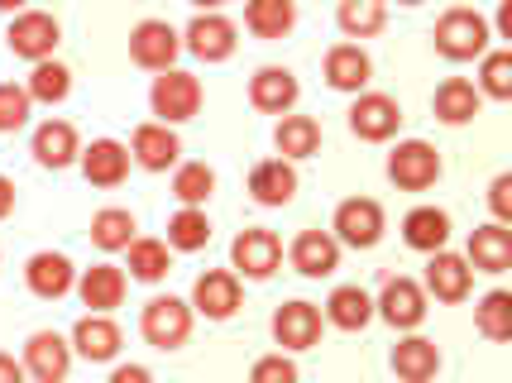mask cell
Segmentation results:
<instances>
[{
  "label": "cell",
  "instance_id": "cell-1",
  "mask_svg": "<svg viewBox=\"0 0 512 383\" xmlns=\"http://www.w3.org/2000/svg\"><path fill=\"white\" fill-rule=\"evenodd\" d=\"M489 20L479 10H446L441 24H436V53L450 58V63H469V58H484L489 53Z\"/></svg>",
  "mask_w": 512,
  "mask_h": 383
},
{
  "label": "cell",
  "instance_id": "cell-2",
  "mask_svg": "<svg viewBox=\"0 0 512 383\" xmlns=\"http://www.w3.org/2000/svg\"><path fill=\"white\" fill-rule=\"evenodd\" d=\"M139 331L154 350H178L182 340L192 336V307L182 297H149L144 316H139Z\"/></svg>",
  "mask_w": 512,
  "mask_h": 383
},
{
  "label": "cell",
  "instance_id": "cell-3",
  "mask_svg": "<svg viewBox=\"0 0 512 383\" xmlns=\"http://www.w3.org/2000/svg\"><path fill=\"white\" fill-rule=\"evenodd\" d=\"M149 106L163 125H182L201 111V82L192 72L163 68V77H154V91H149Z\"/></svg>",
  "mask_w": 512,
  "mask_h": 383
},
{
  "label": "cell",
  "instance_id": "cell-4",
  "mask_svg": "<svg viewBox=\"0 0 512 383\" xmlns=\"http://www.w3.org/2000/svg\"><path fill=\"white\" fill-rule=\"evenodd\" d=\"M388 178L402 192H426L431 182L441 178V154L426 144V139H407L388 154Z\"/></svg>",
  "mask_w": 512,
  "mask_h": 383
},
{
  "label": "cell",
  "instance_id": "cell-5",
  "mask_svg": "<svg viewBox=\"0 0 512 383\" xmlns=\"http://www.w3.org/2000/svg\"><path fill=\"white\" fill-rule=\"evenodd\" d=\"M335 240L350 249H374L383 240V206L374 197H350L335 206Z\"/></svg>",
  "mask_w": 512,
  "mask_h": 383
},
{
  "label": "cell",
  "instance_id": "cell-6",
  "mask_svg": "<svg viewBox=\"0 0 512 383\" xmlns=\"http://www.w3.org/2000/svg\"><path fill=\"white\" fill-rule=\"evenodd\" d=\"M58 39H63V29H58V20H53V15H44V10H24V15H15L10 34H5L10 53H15V58H24V63L53 58Z\"/></svg>",
  "mask_w": 512,
  "mask_h": 383
},
{
  "label": "cell",
  "instance_id": "cell-7",
  "mask_svg": "<svg viewBox=\"0 0 512 383\" xmlns=\"http://www.w3.org/2000/svg\"><path fill=\"white\" fill-rule=\"evenodd\" d=\"M235 44H240V29L225 20V15H216V10L197 15V20L187 24V34H182V48L192 58H201V63H225L235 53Z\"/></svg>",
  "mask_w": 512,
  "mask_h": 383
},
{
  "label": "cell",
  "instance_id": "cell-8",
  "mask_svg": "<svg viewBox=\"0 0 512 383\" xmlns=\"http://www.w3.org/2000/svg\"><path fill=\"white\" fill-rule=\"evenodd\" d=\"M359 101L350 106V130L359 139H369V144H383V139L398 135L402 125V106L393 96H383V91H355Z\"/></svg>",
  "mask_w": 512,
  "mask_h": 383
},
{
  "label": "cell",
  "instance_id": "cell-9",
  "mask_svg": "<svg viewBox=\"0 0 512 383\" xmlns=\"http://www.w3.org/2000/svg\"><path fill=\"white\" fill-rule=\"evenodd\" d=\"M374 312H379L393 331H417L426 321V288L412 283V278H388L379 302H374Z\"/></svg>",
  "mask_w": 512,
  "mask_h": 383
},
{
  "label": "cell",
  "instance_id": "cell-10",
  "mask_svg": "<svg viewBox=\"0 0 512 383\" xmlns=\"http://www.w3.org/2000/svg\"><path fill=\"white\" fill-rule=\"evenodd\" d=\"M182 53V34L173 29L168 20H144V24H134V34H130V58L139 63V68H149V72H163V68H173V58Z\"/></svg>",
  "mask_w": 512,
  "mask_h": 383
},
{
  "label": "cell",
  "instance_id": "cell-11",
  "mask_svg": "<svg viewBox=\"0 0 512 383\" xmlns=\"http://www.w3.org/2000/svg\"><path fill=\"white\" fill-rule=\"evenodd\" d=\"M230 264L245 273V278L264 283V278H273V269L283 264V245H278L273 230H240L235 245H230Z\"/></svg>",
  "mask_w": 512,
  "mask_h": 383
},
{
  "label": "cell",
  "instance_id": "cell-12",
  "mask_svg": "<svg viewBox=\"0 0 512 383\" xmlns=\"http://www.w3.org/2000/svg\"><path fill=\"white\" fill-rule=\"evenodd\" d=\"M67 369H72V345L58 331H34L24 345V374L39 383H58L67 379Z\"/></svg>",
  "mask_w": 512,
  "mask_h": 383
},
{
  "label": "cell",
  "instance_id": "cell-13",
  "mask_svg": "<svg viewBox=\"0 0 512 383\" xmlns=\"http://www.w3.org/2000/svg\"><path fill=\"white\" fill-rule=\"evenodd\" d=\"M72 350L91 364H111L120 355V326L106 312H87L72 326Z\"/></svg>",
  "mask_w": 512,
  "mask_h": 383
},
{
  "label": "cell",
  "instance_id": "cell-14",
  "mask_svg": "<svg viewBox=\"0 0 512 383\" xmlns=\"http://www.w3.org/2000/svg\"><path fill=\"white\" fill-rule=\"evenodd\" d=\"M273 340L283 350H312L316 340H321V312H316L312 302H283L273 312Z\"/></svg>",
  "mask_w": 512,
  "mask_h": 383
},
{
  "label": "cell",
  "instance_id": "cell-15",
  "mask_svg": "<svg viewBox=\"0 0 512 383\" xmlns=\"http://www.w3.org/2000/svg\"><path fill=\"white\" fill-rule=\"evenodd\" d=\"M469 283H474V269L460 254H446V249H431V264H426V293L441 297V302H465Z\"/></svg>",
  "mask_w": 512,
  "mask_h": 383
},
{
  "label": "cell",
  "instance_id": "cell-16",
  "mask_svg": "<svg viewBox=\"0 0 512 383\" xmlns=\"http://www.w3.org/2000/svg\"><path fill=\"white\" fill-rule=\"evenodd\" d=\"M24 283H29V293L44 297V302H58V297L72 293V283H77V273H72V259L67 254H34L29 259V269H24Z\"/></svg>",
  "mask_w": 512,
  "mask_h": 383
},
{
  "label": "cell",
  "instance_id": "cell-17",
  "mask_svg": "<svg viewBox=\"0 0 512 383\" xmlns=\"http://www.w3.org/2000/svg\"><path fill=\"white\" fill-rule=\"evenodd\" d=\"M192 307L201 316H211V321H225V316L240 312V278L225 269H211L197 278V288H192Z\"/></svg>",
  "mask_w": 512,
  "mask_h": 383
},
{
  "label": "cell",
  "instance_id": "cell-18",
  "mask_svg": "<svg viewBox=\"0 0 512 383\" xmlns=\"http://www.w3.org/2000/svg\"><path fill=\"white\" fill-rule=\"evenodd\" d=\"M182 154L178 135H173V125H139L130 139V158L139 163V168H149V173H163V168H173Z\"/></svg>",
  "mask_w": 512,
  "mask_h": 383
},
{
  "label": "cell",
  "instance_id": "cell-19",
  "mask_svg": "<svg viewBox=\"0 0 512 383\" xmlns=\"http://www.w3.org/2000/svg\"><path fill=\"white\" fill-rule=\"evenodd\" d=\"M249 192H254L259 206H288L297 197V168H292V158H264V163H254Z\"/></svg>",
  "mask_w": 512,
  "mask_h": 383
},
{
  "label": "cell",
  "instance_id": "cell-20",
  "mask_svg": "<svg viewBox=\"0 0 512 383\" xmlns=\"http://www.w3.org/2000/svg\"><path fill=\"white\" fill-rule=\"evenodd\" d=\"M77 158H82V173H87L91 187H120L130 178V149L120 139H96Z\"/></svg>",
  "mask_w": 512,
  "mask_h": 383
},
{
  "label": "cell",
  "instance_id": "cell-21",
  "mask_svg": "<svg viewBox=\"0 0 512 383\" xmlns=\"http://www.w3.org/2000/svg\"><path fill=\"white\" fill-rule=\"evenodd\" d=\"M292 269L302 278H326V273L340 269V240L326 235V230H302L292 240Z\"/></svg>",
  "mask_w": 512,
  "mask_h": 383
},
{
  "label": "cell",
  "instance_id": "cell-22",
  "mask_svg": "<svg viewBox=\"0 0 512 383\" xmlns=\"http://www.w3.org/2000/svg\"><path fill=\"white\" fill-rule=\"evenodd\" d=\"M469 269L474 273H508L512 269V230L503 221L479 226L469 235Z\"/></svg>",
  "mask_w": 512,
  "mask_h": 383
},
{
  "label": "cell",
  "instance_id": "cell-23",
  "mask_svg": "<svg viewBox=\"0 0 512 383\" xmlns=\"http://www.w3.org/2000/svg\"><path fill=\"white\" fill-rule=\"evenodd\" d=\"M297 96H302V87H297V77L288 68H259L254 82H249V101L268 115H288L297 106Z\"/></svg>",
  "mask_w": 512,
  "mask_h": 383
},
{
  "label": "cell",
  "instance_id": "cell-24",
  "mask_svg": "<svg viewBox=\"0 0 512 383\" xmlns=\"http://www.w3.org/2000/svg\"><path fill=\"white\" fill-rule=\"evenodd\" d=\"M77 154H82V144H77V130L67 120H44L34 130V158H39V168H67V163H77Z\"/></svg>",
  "mask_w": 512,
  "mask_h": 383
},
{
  "label": "cell",
  "instance_id": "cell-25",
  "mask_svg": "<svg viewBox=\"0 0 512 383\" xmlns=\"http://www.w3.org/2000/svg\"><path fill=\"white\" fill-rule=\"evenodd\" d=\"M369 72H374V63H369V53L359 44H335L326 53V82L335 91H364L369 87Z\"/></svg>",
  "mask_w": 512,
  "mask_h": 383
},
{
  "label": "cell",
  "instance_id": "cell-26",
  "mask_svg": "<svg viewBox=\"0 0 512 383\" xmlns=\"http://www.w3.org/2000/svg\"><path fill=\"white\" fill-rule=\"evenodd\" d=\"M436 369H441V350H436V340H426V336L398 340V350H393V374H398V379L426 383V379H436Z\"/></svg>",
  "mask_w": 512,
  "mask_h": 383
},
{
  "label": "cell",
  "instance_id": "cell-27",
  "mask_svg": "<svg viewBox=\"0 0 512 383\" xmlns=\"http://www.w3.org/2000/svg\"><path fill=\"white\" fill-rule=\"evenodd\" d=\"M402 240H407L412 249H422V254L446 249L450 216L441 211V206H417V211H407V216H402Z\"/></svg>",
  "mask_w": 512,
  "mask_h": 383
},
{
  "label": "cell",
  "instance_id": "cell-28",
  "mask_svg": "<svg viewBox=\"0 0 512 383\" xmlns=\"http://www.w3.org/2000/svg\"><path fill=\"white\" fill-rule=\"evenodd\" d=\"M77 293H82V302H87L91 312H115V307L125 302V269H115V264H96V269L82 273Z\"/></svg>",
  "mask_w": 512,
  "mask_h": 383
},
{
  "label": "cell",
  "instance_id": "cell-29",
  "mask_svg": "<svg viewBox=\"0 0 512 383\" xmlns=\"http://www.w3.org/2000/svg\"><path fill=\"white\" fill-rule=\"evenodd\" d=\"M436 120H446V125H469L474 115H479V106H484V96H479V87L474 82H465V77H450V82H441L436 87Z\"/></svg>",
  "mask_w": 512,
  "mask_h": 383
},
{
  "label": "cell",
  "instance_id": "cell-30",
  "mask_svg": "<svg viewBox=\"0 0 512 383\" xmlns=\"http://www.w3.org/2000/svg\"><path fill=\"white\" fill-rule=\"evenodd\" d=\"M326 321L340 326V331H364L369 321H374V297L355 288V283H345V288H335L331 302H326Z\"/></svg>",
  "mask_w": 512,
  "mask_h": 383
},
{
  "label": "cell",
  "instance_id": "cell-31",
  "mask_svg": "<svg viewBox=\"0 0 512 383\" xmlns=\"http://www.w3.org/2000/svg\"><path fill=\"white\" fill-rule=\"evenodd\" d=\"M245 24L249 34H259V39H283L297 24V0H249Z\"/></svg>",
  "mask_w": 512,
  "mask_h": 383
},
{
  "label": "cell",
  "instance_id": "cell-32",
  "mask_svg": "<svg viewBox=\"0 0 512 383\" xmlns=\"http://www.w3.org/2000/svg\"><path fill=\"white\" fill-rule=\"evenodd\" d=\"M335 24H340L350 39H374L383 24H388V0H340Z\"/></svg>",
  "mask_w": 512,
  "mask_h": 383
},
{
  "label": "cell",
  "instance_id": "cell-33",
  "mask_svg": "<svg viewBox=\"0 0 512 383\" xmlns=\"http://www.w3.org/2000/svg\"><path fill=\"white\" fill-rule=\"evenodd\" d=\"M273 144H278L283 158H312L321 149V125H316L312 115H283Z\"/></svg>",
  "mask_w": 512,
  "mask_h": 383
},
{
  "label": "cell",
  "instance_id": "cell-34",
  "mask_svg": "<svg viewBox=\"0 0 512 383\" xmlns=\"http://www.w3.org/2000/svg\"><path fill=\"white\" fill-rule=\"evenodd\" d=\"M125 249H130V278H139V283H163L173 269L168 240H130Z\"/></svg>",
  "mask_w": 512,
  "mask_h": 383
},
{
  "label": "cell",
  "instance_id": "cell-35",
  "mask_svg": "<svg viewBox=\"0 0 512 383\" xmlns=\"http://www.w3.org/2000/svg\"><path fill=\"white\" fill-rule=\"evenodd\" d=\"M24 91L34 101H44V106H58V101H67V91H72V72L63 63H53V58H39L34 72H29V82H24Z\"/></svg>",
  "mask_w": 512,
  "mask_h": 383
},
{
  "label": "cell",
  "instance_id": "cell-36",
  "mask_svg": "<svg viewBox=\"0 0 512 383\" xmlns=\"http://www.w3.org/2000/svg\"><path fill=\"white\" fill-rule=\"evenodd\" d=\"M206 240H211V221H206L201 206H182L178 216L168 221V249L192 254V249H206Z\"/></svg>",
  "mask_w": 512,
  "mask_h": 383
},
{
  "label": "cell",
  "instance_id": "cell-37",
  "mask_svg": "<svg viewBox=\"0 0 512 383\" xmlns=\"http://www.w3.org/2000/svg\"><path fill=\"white\" fill-rule=\"evenodd\" d=\"M91 240L106 249V254L125 249L134 240V216L125 211V206H106V211H96V216H91Z\"/></svg>",
  "mask_w": 512,
  "mask_h": 383
},
{
  "label": "cell",
  "instance_id": "cell-38",
  "mask_svg": "<svg viewBox=\"0 0 512 383\" xmlns=\"http://www.w3.org/2000/svg\"><path fill=\"white\" fill-rule=\"evenodd\" d=\"M474 321L489 340H512V293H489L479 307H474Z\"/></svg>",
  "mask_w": 512,
  "mask_h": 383
},
{
  "label": "cell",
  "instance_id": "cell-39",
  "mask_svg": "<svg viewBox=\"0 0 512 383\" xmlns=\"http://www.w3.org/2000/svg\"><path fill=\"white\" fill-rule=\"evenodd\" d=\"M211 192H216V173H211L206 163H182L178 178H173V197H178L182 206H201Z\"/></svg>",
  "mask_w": 512,
  "mask_h": 383
},
{
  "label": "cell",
  "instance_id": "cell-40",
  "mask_svg": "<svg viewBox=\"0 0 512 383\" xmlns=\"http://www.w3.org/2000/svg\"><path fill=\"white\" fill-rule=\"evenodd\" d=\"M479 87L493 101H508L512 96V53L498 48V53H484V72H479Z\"/></svg>",
  "mask_w": 512,
  "mask_h": 383
},
{
  "label": "cell",
  "instance_id": "cell-41",
  "mask_svg": "<svg viewBox=\"0 0 512 383\" xmlns=\"http://www.w3.org/2000/svg\"><path fill=\"white\" fill-rule=\"evenodd\" d=\"M29 111H34V96L15 82H0V135H15L29 120Z\"/></svg>",
  "mask_w": 512,
  "mask_h": 383
},
{
  "label": "cell",
  "instance_id": "cell-42",
  "mask_svg": "<svg viewBox=\"0 0 512 383\" xmlns=\"http://www.w3.org/2000/svg\"><path fill=\"white\" fill-rule=\"evenodd\" d=\"M249 379H259V383H264V379H283V383H292V379H297V364L283 360V355H268V360H259L254 369H249Z\"/></svg>",
  "mask_w": 512,
  "mask_h": 383
},
{
  "label": "cell",
  "instance_id": "cell-43",
  "mask_svg": "<svg viewBox=\"0 0 512 383\" xmlns=\"http://www.w3.org/2000/svg\"><path fill=\"white\" fill-rule=\"evenodd\" d=\"M489 206H493V216H498V221L508 226V221H512V178H508V173H498V178H493Z\"/></svg>",
  "mask_w": 512,
  "mask_h": 383
},
{
  "label": "cell",
  "instance_id": "cell-44",
  "mask_svg": "<svg viewBox=\"0 0 512 383\" xmlns=\"http://www.w3.org/2000/svg\"><path fill=\"white\" fill-rule=\"evenodd\" d=\"M111 379L115 383H144V379H149V369H144V364H120Z\"/></svg>",
  "mask_w": 512,
  "mask_h": 383
},
{
  "label": "cell",
  "instance_id": "cell-45",
  "mask_svg": "<svg viewBox=\"0 0 512 383\" xmlns=\"http://www.w3.org/2000/svg\"><path fill=\"white\" fill-rule=\"evenodd\" d=\"M24 379V364H15L10 355H0V383H20Z\"/></svg>",
  "mask_w": 512,
  "mask_h": 383
},
{
  "label": "cell",
  "instance_id": "cell-46",
  "mask_svg": "<svg viewBox=\"0 0 512 383\" xmlns=\"http://www.w3.org/2000/svg\"><path fill=\"white\" fill-rule=\"evenodd\" d=\"M10 211H15V182H10V178H0V221H5Z\"/></svg>",
  "mask_w": 512,
  "mask_h": 383
},
{
  "label": "cell",
  "instance_id": "cell-47",
  "mask_svg": "<svg viewBox=\"0 0 512 383\" xmlns=\"http://www.w3.org/2000/svg\"><path fill=\"white\" fill-rule=\"evenodd\" d=\"M498 34H503V39H512V0H503V5H498Z\"/></svg>",
  "mask_w": 512,
  "mask_h": 383
},
{
  "label": "cell",
  "instance_id": "cell-48",
  "mask_svg": "<svg viewBox=\"0 0 512 383\" xmlns=\"http://www.w3.org/2000/svg\"><path fill=\"white\" fill-rule=\"evenodd\" d=\"M192 5H201V10H221L225 0H192Z\"/></svg>",
  "mask_w": 512,
  "mask_h": 383
},
{
  "label": "cell",
  "instance_id": "cell-49",
  "mask_svg": "<svg viewBox=\"0 0 512 383\" xmlns=\"http://www.w3.org/2000/svg\"><path fill=\"white\" fill-rule=\"evenodd\" d=\"M29 0H0V10H24Z\"/></svg>",
  "mask_w": 512,
  "mask_h": 383
},
{
  "label": "cell",
  "instance_id": "cell-50",
  "mask_svg": "<svg viewBox=\"0 0 512 383\" xmlns=\"http://www.w3.org/2000/svg\"><path fill=\"white\" fill-rule=\"evenodd\" d=\"M398 5H422V0H398Z\"/></svg>",
  "mask_w": 512,
  "mask_h": 383
}]
</instances>
